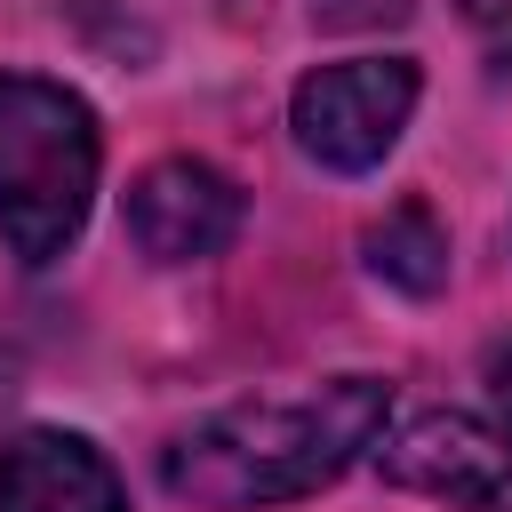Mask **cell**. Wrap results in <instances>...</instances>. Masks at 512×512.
Masks as SVG:
<instances>
[{"mask_svg":"<svg viewBox=\"0 0 512 512\" xmlns=\"http://www.w3.org/2000/svg\"><path fill=\"white\" fill-rule=\"evenodd\" d=\"M384 416H392V384L376 376H328L304 400H240L192 424L184 440H168L160 480L176 504H200V512L296 504L328 488L344 464H360L384 440Z\"/></svg>","mask_w":512,"mask_h":512,"instance_id":"1","label":"cell"},{"mask_svg":"<svg viewBox=\"0 0 512 512\" xmlns=\"http://www.w3.org/2000/svg\"><path fill=\"white\" fill-rule=\"evenodd\" d=\"M96 112L40 72H0V240L16 264H56L96 200Z\"/></svg>","mask_w":512,"mask_h":512,"instance_id":"2","label":"cell"},{"mask_svg":"<svg viewBox=\"0 0 512 512\" xmlns=\"http://www.w3.org/2000/svg\"><path fill=\"white\" fill-rule=\"evenodd\" d=\"M416 88L424 80H416L408 56H352V64L304 72L296 96H288L296 152L312 168H328V176H368L400 144L408 112H416Z\"/></svg>","mask_w":512,"mask_h":512,"instance_id":"3","label":"cell"},{"mask_svg":"<svg viewBox=\"0 0 512 512\" xmlns=\"http://www.w3.org/2000/svg\"><path fill=\"white\" fill-rule=\"evenodd\" d=\"M376 464H384L392 488L440 496L456 512H512V440H496L488 424H472L456 408H432V416L400 424L376 448Z\"/></svg>","mask_w":512,"mask_h":512,"instance_id":"4","label":"cell"},{"mask_svg":"<svg viewBox=\"0 0 512 512\" xmlns=\"http://www.w3.org/2000/svg\"><path fill=\"white\" fill-rule=\"evenodd\" d=\"M232 232H240V184L192 152H168L128 184V240L152 264H208L232 248Z\"/></svg>","mask_w":512,"mask_h":512,"instance_id":"5","label":"cell"},{"mask_svg":"<svg viewBox=\"0 0 512 512\" xmlns=\"http://www.w3.org/2000/svg\"><path fill=\"white\" fill-rule=\"evenodd\" d=\"M0 512H128V488L96 440L40 424L0 448Z\"/></svg>","mask_w":512,"mask_h":512,"instance_id":"6","label":"cell"},{"mask_svg":"<svg viewBox=\"0 0 512 512\" xmlns=\"http://www.w3.org/2000/svg\"><path fill=\"white\" fill-rule=\"evenodd\" d=\"M360 256H368V272H376L384 288H400V296H440V288H448V232H440V216H432L424 200H400L384 224H368Z\"/></svg>","mask_w":512,"mask_h":512,"instance_id":"7","label":"cell"},{"mask_svg":"<svg viewBox=\"0 0 512 512\" xmlns=\"http://www.w3.org/2000/svg\"><path fill=\"white\" fill-rule=\"evenodd\" d=\"M464 16H472V32H480L488 64L512 72V0H464Z\"/></svg>","mask_w":512,"mask_h":512,"instance_id":"8","label":"cell"},{"mask_svg":"<svg viewBox=\"0 0 512 512\" xmlns=\"http://www.w3.org/2000/svg\"><path fill=\"white\" fill-rule=\"evenodd\" d=\"M408 0H320L328 24H376V16H400Z\"/></svg>","mask_w":512,"mask_h":512,"instance_id":"9","label":"cell"},{"mask_svg":"<svg viewBox=\"0 0 512 512\" xmlns=\"http://www.w3.org/2000/svg\"><path fill=\"white\" fill-rule=\"evenodd\" d=\"M488 392H496V416H504V432H512V344L488 352Z\"/></svg>","mask_w":512,"mask_h":512,"instance_id":"10","label":"cell"},{"mask_svg":"<svg viewBox=\"0 0 512 512\" xmlns=\"http://www.w3.org/2000/svg\"><path fill=\"white\" fill-rule=\"evenodd\" d=\"M24 392V368H16V352H0V408Z\"/></svg>","mask_w":512,"mask_h":512,"instance_id":"11","label":"cell"}]
</instances>
